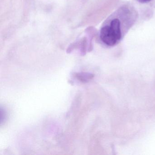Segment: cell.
Segmentation results:
<instances>
[{"instance_id":"1","label":"cell","mask_w":155,"mask_h":155,"mask_svg":"<svg viewBox=\"0 0 155 155\" xmlns=\"http://www.w3.org/2000/svg\"><path fill=\"white\" fill-rule=\"evenodd\" d=\"M101 41L108 46L117 44L122 37L121 24L118 18H113L109 23L102 27L100 31Z\"/></svg>"},{"instance_id":"2","label":"cell","mask_w":155,"mask_h":155,"mask_svg":"<svg viewBox=\"0 0 155 155\" xmlns=\"http://www.w3.org/2000/svg\"><path fill=\"white\" fill-rule=\"evenodd\" d=\"M138 2L141 3H147L150 2L152 0H137Z\"/></svg>"}]
</instances>
